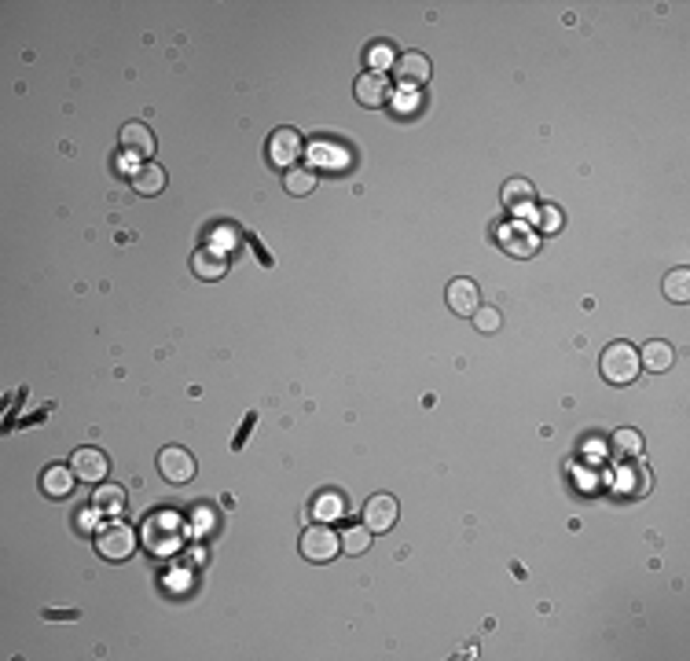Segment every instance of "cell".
<instances>
[{"instance_id":"obj_27","label":"cell","mask_w":690,"mask_h":661,"mask_svg":"<svg viewBox=\"0 0 690 661\" xmlns=\"http://www.w3.org/2000/svg\"><path fill=\"white\" fill-rule=\"evenodd\" d=\"M411 107H416V89H401L397 92V110L404 115V110H411Z\"/></svg>"},{"instance_id":"obj_24","label":"cell","mask_w":690,"mask_h":661,"mask_svg":"<svg viewBox=\"0 0 690 661\" xmlns=\"http://www.w3.org/2000/svg\"><path fill=\"white\" fill-rule=\"evenodd\" d=\"M313 511H316V518H338L345 507H342V496L338 492H323Z\"/></svg>"},{"instance_id":"obj_23","label":"cell","mask_w":690,"mask_h":661,"mask_svg":"<svg viewBox=\"0 0 690 661\" xmlns=\"http://www.w3.org/2000/svg\"><path fill=\"white\" fill-rule=\"evenodd\" d=\"M474 327L481 330V335H496V330H500L504 327V316H500V309H492V306H481L474 316Z\"/></svg>"},{"instance_id":"obj_2","label":"cell","mask_w":690,"mask_h":661,"mask_svg":"<svg viewBox=\"0 0 690 661\" xmlns=\"http://www.w3.org/2000/svg\"><path fill=\"white\" fill-rule=\"evenodd\" d=\"M136 547H140V537H136V530L125 526V522H110V526H103L96 533V551H99V559H107V562L132 559Z\"/></svg>"},{"instance_id":"obj_26","label":"cell","mask_w":690,"mask_h":661,"mask_svg":"<svg viewBox=\"0 0 690 661\" xmlns=\"http://www.w3.org/2000/svg\"><path fill=\"white\" fill-rule=\"evenodd\" d=\"M368 63H371V70H375V74H382L385 67H393V60H390V48H385V44H378V48H368Z\"/></svg>"},{"instance_id":"obj_6","label":"cell","mask_w":690,"mask_h":661,"mask_svg":"<svg viewBox=\"0 0 690 661\" xmlns=\"http://www.w3.org/2000/svg\"><path fill=\"white\" fill-rule=\"evenodd\" d=\"M70 471L77 474V482L96 485V482H103V478L110 474V456H107L103 449H96V445L74 449V456H70Z\"/></svg>"},{"instance_id":"obj_20","label":"cell","mask_w":690,"mask_h":661,"mask_svg":"<svg viewBox=\"0 0 690 661\" xmlns=\"http://www.w3.org/2000/svg\"><path fill=\"white\" fill-rule=\"evenodd\" d=\"M661 291H665V298L676 301V306H686V301H690V268L669 272L665 283H661Z\"/></svg>"},{"instance_id":"obj_18","label":"cell","mask_w":690,"mask_h":661,"mask_svg":"<svg viewBox=\"0 0 690 661\" xmlns=\"http://www.w3.org/2000/svg\"><path fill=\"white\" fill-rule=\"evenodd\" d=\"M500 246H504L511 258H533V254L540 251L536 235H529L526 228H504V232H500Z\"/></svg>"},{"instance_id":"obj_15","label":"cell","mask_w":690,"mask_h":661,"mask_svg":"<svg viewBox=\"0 0 690 661\" xmlns=\"http://www.w3.org/2000/svg\"><path fill=\"white\" fill-rule=\"evenodd\" d=\"M191 268H195L199 280H220L228 272V254L213 251V246H199L195 258H191Z\"/></svg>"},{"instance_id":"obj_19","label":"cell","mask_w":690,"mask_h":661,"mask_svg":"<svg viewBox=\"0 0 690 661\" xmlns=\"http://www.w3.org/2000/svg\"><path fill=\"white\" fill-rule=\"evenodd\" d=\"M92 507L99 511V514H122L125 511V489L122 485H96V492H92Z\"/></svg>"},{"instance_id":"obj_13","label":"cell","mask_w":690,"mask_h":661,"mask_svg":"<svg viewBox=\"0 0 690 661\" xmlns=\"http://www.w3.org/2000/svg\"><path fill=\"white\" fill-rule=\"evenodd\" d=\"M74 485H77V474L70 471V466H48V471L41 474V492L44 496H52V500H67V496L74 492Z\"/></svg>"},{"instance_id":"obj_25","label":"cell","mask_w":690,"mask_h":661,"mask_svg":"<svg viewBox=\"0 0 690 661\" xmlns=\"http://www.w3.org/2000/svg\"><path fill=\"white\" fill-rule=\"evenodd\" d=\"M536 220H540V232H547V235L562 232V210H559V206H543Z\"/></svg>"},{"instance_id":"obj_11","label":"cell","mask_w":690,"mask_h":661,"mask_svg":"<svg viewBox=\"0 0 690 661\" xmlns=\"http://www.w3.org/2000/svg\"><path fill=\"white\" fill-rule=\"evenodd\" d=\"M353 92H356V103L361 107H385L390 103V81H385V74H375V70H368V74H361L356 77V85H353Z\"/></svg>"},{"instance_id":"obj_16","label":"cell","mask_w":690,"mask_h":661,"mask_svg":"<svg viewBox=\"0 0 690 661\" xmlns=\"http://www.w3.org/2000/svg\"><path fill=\"white\" fill-rule=\"evenodd\" d=\"M132 187H136V195H162V187H165V170L158 162H140V170L132 173Z\"/></svg>"},{"instance_id":"obj_22","label":"cell","mask_w":690,"mask_h":661,"mask_svg":"<svg viewBox=\"0 0 690 661\" xmlns=\"http://www.w3.org/2000/svg\"><path fill=\"white\" fill-rule=\"evenodd\" d=\"M371 530L368 526H349L345 533H342V551L345 555H364V551L371 547Z\"/></svg>"},{"instance_id":"obj_7","label":"cell","mask_w":690,"mask_h":661,"mask_svg":"<svg viewBox=\"0 0 690 661\" xmlns=\"http://www.w3.org/2000/svg\"><path fill=\"white\" fill-rule=\"evenodd\" d=\"M393 77H397V85L401 89H423L426 81H430V60L423 52H404L393 60Z\"/></svg>"},{"instance_id":"obj_9","label":"cell","mask_w":690,"mask_h":661,"mask_svg":"<svg viewBox=\"0 0 690 661\" xmlns=\"http://www.w3.org/2000/svg\"><path fill=\"white\" fill-rule=\"evenodd\" d=\"M118 144H122V151L125 155H132V158H140V162H151V155H155V132L144 125V122H125L122 125V132H118Z\"/></svg>"},{"instance_id":"obj_10","label":"cell","mask_w":690,"mask_h":661,"mask_svg":"<svg viewBox=\"0 0 690 661\" xmlns=\"http://www.w3.org/2000/svg\"><path fill=\"white\" fill-rule=\"evenodd\" d=\"M445 298H448V309H452L456 316H474V313L481 309V291H478L474 280H466V275H459V280L448 283Z\"/></svg>"},{"instance_id":"obj_12","label":"cell","mask_w":690,"mask_h":661,"mask_svg":"<svg viewBox=\"0 0 690 661\" xmlns=\"http://www.w3.org/2000/svg\"><path fill=\"white\" fill-rule=\"evenodd\" d=\"M672 364H676V349H672L669 342H661V338L643 342V349H639V368H643V371L661 375V371H669Z\"/></svg>"},{"instance_id":"obj_4","label":"cell","mask_w":690,"mask_h":661,"mask_svg":"<svg viewBox=\"0 0 690 661\" xmlns=\"http://www.w3.org/2000/svg\"><path fill=\"white\" fill-rule=\"evenodd\" d=\"M195 471H199V463H195V456H191V449L165 445L158 452V474L170 485H187L191 478H195Z\"/></svg>"},{"instance_id":"obj_28","label":"cell","mask_w":690,"mask_h":661,"mask_svg":"<svg viewBox=\"0 0 690 661\" xmlns=\"http://www.w3.org/2000/svg\"><path fill=\"white\" fill-rule=\"evenodd\" d=\"M44 617H48V621H74L77 610H44Z\"/></svg>"},{"instance_id":"obj_14","label":"cell","mask_w":690,"mask_h":661,"mask_svg":"<svg viewBox=\"0 0 690 661\" xmlns=\"http://www.w3.org/2000/svg\"><path fill=\"white\" fill-rule=\"evenodd\" d=\"M500 199H504V206H507V210H514V213H533L536 191H533V184H529L526 177H514V180H507V184H504Z\"/></svg>"},{"instance_id":"obj_3","label":"cell","mask_w":690,"mask_h":661,"mask_svg":"<svg viewBox=\"0 0 690 661\" xmlns=\"http://www.w3.org/2000/svg\"><path fill=\"white\" fill-rule=\"evenodd\" d=\"M301 559L305 562H335L342 555V533H335L330 526H309L301 533Z\"/></svg>"},{"instance_id":"obj_21","label":"cell","mask_w":690,"mask_h":661,"mask_svg":"<svg viewBox=\"0 0 690 661\" xmlns=\"http://www.w3.org/2000/svg\"><path fill=\"white\" fill-rule=\"evenodd\" d=\"M316 170H301V165H294V170L283 173V187H287V195H309V191H316Z\"/></svg>"},{"instance_id":"obj_17","label":"cell","mask_w":690,"mask_h":661,"mask_svg":"<svg viewBox=\"0 0 690 661\" xmlns=\"http://www.w3.org/2000/svg\"><path fill=\"white\" fill-rule=\"evenodd\" d=\"M610 452H614V459H643V434L631 430V426L614 430V437H610Z\"/></svg>"},{"instance_id":"obj_5","label":"cell","mask_w":690,"mask_h":661,"mask_svg":"<svg viewBox=\"0 0 690 661\" xmlns=\"http://www.w3.org/2000/svg\"><path fill=\"white\" fill-rule=\"evenodd\" d=\"M301 158V132L290 129V125H280L272 136H268V162L275 165V170H294Z\"/></svg>"},{"instance_id":"obj_1","label":"cell","mask_w":690,"mask_h":661,"mask_svg":"<svg viewBox=\"0 0 690 661\" xmlns=\"http://www.w3.org/2000/svg\"><path fill=\"white\" fill-rule=\"evenodd\" d=\"M602 378L610 386H631L639 378V349L631 342H610L602 349Z\"/></svg>"},{"instance_id":"obj_8","label":"cell","mask_w":690,"mask_h":661,"mask_svg":"<svg viewBox=\"0 0 690 661\" xmlns=\"http://www.w3.org/2000/svg\"><path fill=\"white\" fill-rule=\"evenodd\" d=\"M397 514H401V507H397L393 496L390 492H375L371 500L364 504V526L371 533H390L397 526Z\"/></svg>"}]
</instances>
